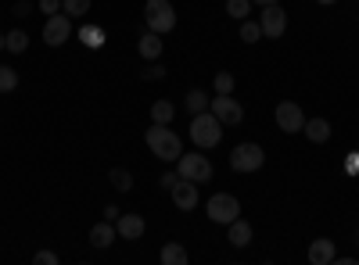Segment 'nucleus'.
Masks as SVG:
<instances>
[{
    "mask_svg": "<svg viewBox=\"0 0 359 265\" xmlns=\"http://www.w3.org/2000/svg\"><path fill=\"white\" fill-rule=\"evenodd\" d=\"M147 147H151V155L155 158H162V162H180V155H184V143H180V136L169 129V126H162V122H155L151 129H147Z\"/></svg>",
    "mask_w": 359,
    "mask_h": 265,
    "instance_id": "1",
    "label": "nucleus"
},
{
    "mask_svg": "<svg viewBox=\"0 0 359 265\" xmlns=\"http://www.w3.org/2000/svg\"><path fill=\"white\" fill-rule=\"evenodd\" d=\"M191 140L201 147V151H205V147H216L223 140V122L216 119L212 111H198L191 119Z\"/></svg>",
    "mask_w": 359,
    "mask_h": 265,
    "instance_id": "2",
    "label": "nucleus"
},
{
    "mask_svg": "<svg viewBox=\"0 0 359 265\" xmlns=\"http://www.w3.org/2000/svg\"><path fill=\"white\" fill-rule=\"evenodd\" d=\"M144 18H147V29H151V33H158V36L176 29V11H172L169 0H147Z\"/></svg>",
    "mask_w": 359,
    "mask_h": 265,
    "instance_id": "3",
    "label": "nucleus"
},
{
    "mask_svg": "<svg viewBox=\"0 0 359 265\" xmlns=\"http://www.w3.org/2000/svg\"><path fill=\"white\" fill-rule=\"evenodd\" d=\"M266 162V151L259 143H237L233 155H230V169L233 172H259Z\"/></svg>",
    "mask_w": 359,
    "mask_h": 265,
    "instance_id": "4",
    "label": "nucleus"
},
{
    "mask_svg": "<svg viewBox=\"0 0 359 265\" xmlns=\"http://www.w3.org/2000/svg\"><path fill=\"white\" fill-rule=\"evenodd\" d=\"M208 111H212L223 126H237V122L245 119V108L237 104V97H233V94H216L212 101H208Z\"/></svg>",
    "mask_w": 359,
    "mask_h": 265,
    "instance_id": "5",
    "label": "nucleus"
},
{
    "mask_svg": "<svg viewBox=\"0 0 359 265\" xmlns=\"http://www.w3.org/2000/svg\"><path fill=\"white\" fill-rule=\"evenodd\" d=\"M237 215H241V204H237L233 194H212V197H208V219H212V222L230 226Z\"/></svg>",
    "mask_w": 359,
    "mask_h": 265,
    "instance_id": "6",
    "label": "nucleus"
},
{
    "mask_svg": "<svg viewBox=\"0 0 359 265\" xmlns=\"http://www.w3.org/2000/svg\"><path fill=\"white\" fill-rule=\"evenodd\" d=\"M180 176L191 183H208L212 180V162L205 155H180Z\"/></svg>",
    "mask_w": 359,
    "mask_h": 265,
    "instance_id": "7",
    "label": "nucleus"
},
{
    "mask_svg": "<svg viewBox=\"0 0 359 265\" xmlns=\"http://www.w3.org/2000/svg\"><path fill=\"white\" fill-rule=\"evenodd\" d=\"M259 25H262V36L266 40H280L284 29H287V11L280 4H266L262 15H259Z\"/></svg>",
    "mask_w": 359,
    "mask_h": 265,
    "instance_id": "8",
    "label": "nucleus"
},
{
    "mask_svg": "<svg viewBox=\"0 0 359 265\" xmlns=\"http://www.w3.org/2000/svg\"><path fill=\"white\" fill-rule=\"evenodd\" d=\"M69 36H72V18L62 15V11L50 15L47 25H43V43H47V47H62Z\"/></svg>",
    "mask_w": 359,
    "mask_h": 265,
    "instance_id": "9",
    "label": "nucleus"
},
{
    "mask_svg": "<svg viewBox=\"0 0 359 265\" xmlns=\"http://www.w3.org/2000/svg\"><path fill=\"white\" fill-rule=\"evenodd\" d=\"M277 126H280L284 133H302V126H306L302 108H298L294 101H280V104H277Z\"/></svg>",
    "mask_w": 359,
    "mask_h": 265,
    "instance_id": "10",
    "label": "nucleus"
},
{
    "mask_svg": "<svg viewBox=\"0 0 359 265\" xmlns=\"http://www.w3.org/2000/svg\"><path fill=\"white\" fill-rule=\"evenodd\" d=\"M172 204L180 212H191V208H198V183H191V180H184V176H180V180L172 183Z\"/></svg>",
    "mask_w": 359,
    "mask_h": 265,
    "instance_id": "11",
    "label": "nucleus"
},
{
    "mask_svg": "<svg viewBox=\"0 0 359 265\" xmlns=\"http://www.w3.org/2000/svg\"><path fill=\"white\" fill-rule=\"evenodd\" d=\"M115 229H118V237H123V241H140L144 237V219L140 215H118Z\"/></svg>",
    "mask_w": 359,
    "mask_h": 265,
    "instance_id": "12",
    "label": "nucleus"
},
{
    "mask_svg": "<svg viewBox=\"0 0 359 265\" xmlns=\"http://www.w3.org/2000/svg\"><path fill=\"white\" fill-rule=\"evenodd\" d=\"M115 237H118V229H115V222H108V219H104V222H97L94 229H90V244L101 248V251H104V248H111V244H115Z\"/></svg>",
    "mask_w": 359,
    "mask_h": 265,
    "instance_id": "13",
    "label": "nucleus"
},
{
    "mask_svg": "<svg viewBox=\"0 0 359 265\" xmlns=\"http://www.w3.org/2000/svg\"><path fill=\"white\" fill-rule=\"evenodd\" d=\"M309 262L313 265H331L334 262V241H327V237L313 241L309 244Z\"/></svg>",
    "mask_w": 359,
    "mask_h": 265,
    "instance_id": "14",
    "label": "nucleus"
},
{
    "mask_svg": "<svg viewBox=\"0 0 359 265\" xmlns=\"http://www.w3.org/2000/svg\"><path fill=\"white\" fill-rule=\"evenodd\" d=\"M226 241H230L233 248H248V244H252V226L237 215V219L230 222V237H226Z\"/></svg>",
    "mask_w": 359,
    "mask_h": 265,
    "instance_id": "15",
    "label": "nucleus"
},
{
    "mask_svg": "<svg viewBox=\"0 0 359 265\" xmlns=\"http://www.w3.org/2000/svg\"><path fill=\"white\" fill-rule=\"evenodd\" d=\"M302 133H306L313 143H323V140H331V122H327V119H313V122L302 126Z\"/></svg>",
    "mask_w": 359,
    "mask_h": 265,
    "instance_id": "16",
    "label": "nucleus"
},
{
    "mask_svg": "<svg viewBox=\"0 0 359 265\" xmlns=\"http://www.w3.org/2000/svg\"><path fill=\"white\" fill-rule=\"evenodd\" d=\"M158 54H162V40H158V33H151V29H147V33L140 36V57H147V62H155Z\"/></svg>",
    "mask_w": 359,
    "mask_h": 265,
    "instance_id": "17",
    "label": "nucleus"
},
{
    "mask_svg": "<svg viewBox=\"0 0 359 265\" xmlns=\"http://www.w3.org/2000/svg\"><path fill=\"white\" fill-rule=\"evenodd\" d=\"M162 265H187V251H184V244H165L162 248Z\"/></svg>",
    "mask_w": 359,
    "mask_h": 265,
    "instance_id": "18",
    "label": "nucleus"
},
{
    "mask_svg": "<svg viewBox=\"0 0 359 265\" xmlns=\"http://www.w3.org/2000/svg\"><path fill=\"white\" fill-rule=\"evenodd\" d=\"M172 115H176L172 101H155V104H151V122H162V126H169V122H172Z\"/></svg>",
    "mask_w": 359,
    "mask_h": 265,
    "instance_id": "19",
    "label": "nucleus"
},
{
    "mask_svg": "<svg viewBox=\"0 0 359 265\" xmlns=\"http://www.w3.org/2000/svg\"><path fill=\"white\" fill-rule=\"evenodd\" d=\"M79 40H83L86 47H101V43H104V29H97V25H83V29H79Z\"/></svg>",
    "mask_w": 359,
    "mask_h": 265,
    "instance_id": "20",
    "label": "nucleus"
},
{
    "mask_svg": "<svg viewBox=\"0 0 359 265\" xmlns=\"http://www.w3.org/2000/svg\"><path fill=\"white\" fill-rule=\"evenodd\" d=\"M248 11H252V0H226V15H230V18L245 22V18H248Z\"/></svg>",
    "mask_w": 359,
    "mask_h": 265,
    "instance_id": "21",
    "label": "nucleus"
},
{
    "mask_svg": "<svg viewBox=\"0 0 359 265\" xmlns=\"http://www.w3.org/2000/svg\"><path fill=\"white\" fill-rule=\"evenodd\" d=\"M4 43H8V50H11V54H22V50L29 47V36L22 33V29H11V33L4 36Z\"/></svg>",
    "mask_w": 359,
    "mask_h": 265,
    "instance_id": "22",
    "label": "nucleus"
},
{
    "mask_svg": "<svg viewBox=\"0 0 359 265\" xmlns=\"http://www.w3.org/2000/svg\"><path fill=\"white\" fill-rule=\"evenodd\" d=\"M187 111H191V115L208 111V94H205V90H191V94H187Z\"/></svg>",
    "mask_w": 359,
    "mask_h": 265,
    "instance_id": "23",
    "label": "nucleus"
},
{
    "mask_svg": "<svg viewBox=\"0 0 359 265\" xmlns=\"http://www.w3.org/2000/svg\"><path fill=\"white\" fill-rule=\"evenodd\" d=\"M62 11H65L69 18H83V15L90 11V0H62Z\"/></svg>",
    "mask_w": 359,
    "mask_h": 265,
    "instance_id": "24",
    "label": "nucleus"
},
{
    "mask_svg": "<svg viewBox=\"0 0 359 265\" xmlns=\"http://www.w3.org/2000/svg\"><path fill=\"white\" fill-rule=\"evenodd\" d=\"M15 86H18V72L8 69V65H0V94H11Z\"/></svg>",
    "mask_w": 359,
    "mask_h": 265,
    "instance_id": "25",
    "label": "nucleus"
},
{
    "mask_svg": "<svg viewBox=\"0 0 359 265\" xmlns=\"http://www.w3.org/2000/svg\"><path fill=\"white\" fill-rule=\"evenodd\" d=\"M111 187H115V190H123V194H126V190L133 187V176H130L126 169H111Z\"/></svg>",
    "mask_w": 359,
    "mask_h": 265,
    "instance_id": "26",
    "label": "nucleus"
},
{
    "mask_svg": "<svg viewBox=\"0 0 359 265\" xmlns=\"http://www.w3.org/2000/svg\"><path fill=\"white\" fill-rule=\"evenodd\" d=\"M241 40L245 43H259L262 40V25L259 22H241Z\"/></svg>",
    "mask_w": 359,
    "mask_h": 265,
    "instance_id": "27",
    "label": "nucleus"
},
{
    "mask_svg": "<svg viewBox=\"0 0 359 265\" xmlns=\"http://www.w3.org/2000/svg\"><path fill=\"white\" fill-rule=\"evenodd\" d=\"M216 94H233V76L230 72H219L216 76Z\"/></svg>",
    "mask_w": 359,
    "mask_h": 265,
    "instance_id": "28",
    "label": "nucleus"
},
{
    "mask_svg": "<svg viewBox=\"0 0 359 265\" xmlns=\"http://www.w3.org/2000/svg\"><path fill=\"white\" fill-rule=\"evenodd\" d=\"M40 11L50 18V15H57V11H62V0H40Z\"/></svg>",
    "mask_w": 359,
    "mask_h": 265,
    "instance_id": "29",
    "label": "nucleus"
},
{
    "mask_svg": "<svg viewBox=\"0 0 359 265\" xmlns=\"http://www.w3.org/2000/svg\"><path fill=\"white\" fill-rule=\"evenodd\" d=\"M33 262H36V265H57V255H54V251H36Z\"/></svg>",
    "mask_w": 359,
    "mask_h": 265,
    "instance_id": "30",
    "label": "nucleus"
},
{
    "mask_svg": "<svg viewBox=\"0 0 359 265\" xmlns=\"http://www.w3.org/2000/svg\"><path fill=\"white\" fill-rule=\"evenodd\" d=\"M176 180H180L176 172H165V176H162V187H165V190H172V183H176Z\"/></svg>",
    "mask_w": 359,
    "mask_h": 265,
    "instance_id": "31",
    "label": "nucleus"
},
{
    "mask_svg": "<svg viewBox=\"0 0 359 265\" xmlns=\"http://www.w3.org/2000/svg\"><path fill=\"white\" fill-rule=\"evenodd\" d=\"M162 76H165L162 69H144V79H162Z\"/></svg>",
    "mask_w": 359,
    "mask_h": 265,
    "instance_id": "32",
    "label": "nucleus"
},
{
    "mask_svg": "<svg viewBox=\"0 0 359 265\" xmlns=\"http://www.w3.org/2000/svg\"><path fill=\"white\" fill-rule=\"evenodd\" d=\"M104 219H108V222H115V219H118V208H115V204H108V208H104Z\"/></svg>",
    "mask_w": 359,
    "mask_h": 265,
    "instance_id": "33",
    "label": "nucleus"
},
{
    "mask_svg": "<svg viewBox=\"0 0 359 265\" xmlns=\"http://www.w3.org/2000/svg\"><path fill=\"white\" fill-rule=\"evenodd\" d=\"M345 169H348V172H359V155H352V158L345 162Z\"/></svg>",
    "mask_w": 359,
    "mask_h": 265,
    "instance_id": "34",
    "label": "nucleus"
},
{
    "mask_svg": "<svg viewBox=\"0 0 359 265\" xmlns=\"http://www.w3.org/2000/svg\"><path fill=\"white\" fill-rule=\"evenodd\" d=\"M252 4H262L266 8V4H280V0H252Z\"/></svg>",
    "mask_w": 359,
    "mask_h": 265,
    "instance_id": "35",
    "label": "nucleus"
},
{
    "mask_svg": "<svg viewBox=\"0 0 359 265\" xmlns=\"http://www.w3.org/2000/svg\"><path fill=\"white\" fill-rule=\"evenodd\" d=\"M316 4H334V0H316Z\"/></svg>",
    "mask_w": 359,
    "mask_h": 265,
    "instance_id": "36",
    "label": "nucleus"
},
{
    "mask_svg": "<svg viewBox=\"0 0 359 265\" xmlns=\"http://www.w3.org/2000/svg\"><path fill=\"white\" fill-rule=\"evenodd\" d=\"M4 47H8V43H4V36H0V50H4Z\"/></svg>",
    "mask_w": 359,
    "mask_h": 265,
    "instance_id": "37",
    "label": "nucleus"
},
{
    "mask_svg": "<svg viewBox=\"0 0 359 265\" xmlns=\"http://www.w3.org/2000/svg\"><path fill=\"white\" fill-rule=\"evenodd\" d=\"M355 241H359V237H355Z\"/></svg>",
    "mask_w": 359,
    "mask_h": 265,
    "instance_id": "38",
    "label": "nucleus"
}]
</instances>
